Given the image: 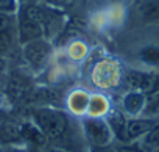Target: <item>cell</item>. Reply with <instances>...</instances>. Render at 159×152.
I'll return each mask as SVG.
<instances>
[{
	"label": "cell",
	"mask_w": 159,
	"mask_h": 152,
	"mask_svg": "<svg viewBox=\"0 0 159 152\" xmlns=\"http://www.w3.org/2000/svg\"><path fill=\"white\" fill-rule=\"evenodd\" d=\"M36 119L42 129V132L50 138H59L64 135L67 129V118L64 113L55 110H39L36 113Z\"/></svg>",
	"instance_id": "1"
},
{
	"label": "cell",
	"mask_w": 159,
	"mask_h": 152,
	"mask_svg": "<svg viewBox=\"0 0 159 152\" xmlns=\"http://www.w3.org/2000/svg\"><path fill=\"white\" fill-rule=\"evenodd\" d=\"M24 55L25 58L33 63V64H39L45 60V56L48 55V46L44 42V41H39V39H34V41H30L25 49H24Z\"/></svg>",
	"instance_id": "2"
},
{
	"label": "cell",
	"mask_w": 159,
	"mask_h": 152,
	"mask_svg": "<svg viewBox=\"0 0 159 152\" xmlns=\"http://www.w3.org/2000/svg\"><path fill=\"white\" fill-rule=\"evenodd\" d=\"M86 133H88L89 140L95 144H106L109 140V132H108L106 125L97 119H89L86 122Z\"/></svg>",
	"instance_id": "3"
},
{
	"label": "cell",
	"mask_w": 159,
	"mask_h": 152,
	"mask_svg": "<svg viewBox=\"0 0 159 152\" xmlns=\"http://www.w3.org/2000/svg\"><path fill=\"white\" fill-rule=\"evenodd\" d=\"M150 129H151V122L150 121H140V119L129 121L126 124V127H125V135H126V138H136V136L145 133Z\"/></svg>",
	"instance_id": "4"
},
{
	"label": "cell",
	"mask_w": 159,
	"mask_h": 152,
	"mask_svg": "<svg viewBox=\"0 0 159 152\" xmlns=\"http://www.w3.org/2000/svg\"><path fill=\"white\" fill-rule=\"evenodd\" d=\"M20 36H22V41H34L41 36V27L39 24H34L31 21H24L22 25H20Z\"/></svg>",
	"instance_id": "5"
},
{
	"label": "cell",
	"mask_w": 159,
	"mask_h": 152,
	"mask_svg": "<svg viewBox=\"0 0 159 152\" xmlns=\"http://www.w3.org/2000/svg\"><path fill=\"white\" fill-rule=\"evenodd\" d=\"M126 82H128L129 86L139 88V90H147L151 85V79L148 77V75H145L142 72H134V71L126 75Z\"/></svg>",
	"instance_id": "6"
},
{
	"label": "cell",
	"mask_w": 159,
	"mask_h": 152,
	"mask_svg": "<svg viewBox=\"0 0 159 152\" xmlns=\"http://www.w3.org/2000/svg\"><path fill=\"white\" fill-rule=\"evenodd\" d=\"M20 135L25 138V140H28V141H31V143H34V144H44V141H45V136H44V133L41 132V130H38L34 125H31V124H25L24 127H22V130H20Z\"/></svg>",
	"instance_id": "7"
},
{
	"label": "cell",
	"mask_w": 159,
	"mask_h": 152,
	"mask_svg": "<svg viewBox=\"0 0 159 152\" xmlns=\"http://www.w3.org/2000/svg\"><path fill=\"white\" fill-rule=\"evenodd\" d=\"M143 105V96L139 93H131L125 97V108L129 113H137Z\"/></svg>",
	"instance_id": "8"
},
{
	"label": "cell",
	"mask_w": 159,
	"mask_h": 152,
	"mask_svg": "<svg viewBox=\"0 0 159 152\" xmlns=\"http://www.w3.org/2000/svg\"><path fill=\"white\" fill-rule=\"evenodd\" d=\"M142 17L145 21H156L159 19V2H150L142 8Z\"/></svg>",
	"instance_id": "9"
},
{
	"label": "cell",
	"mask_w": 159,
	"mask_h": 152,
	"mask_svg": "<svg viewBox=\"0 0 159 152\" xmlns=\"http://www.w3.org/2000/svg\"><path fill=\"white\" fill-rule=\"evenodd\" d=\"M140 58L147 63H159V49L154 46H147L140 50Z\"/></svg>",
	"instance_id": "10"
},
{
	"label": "cell",
	"mask_w": 159,
	"mask_h": 152,
	"mask_svg": "<svg viewBox=\"0 0 159 152\" xmlns=\"http://www.w3.org/2000/svg\"><path fill=\"white\" fill-rule=\"evenodd\" d=\"M25 16H27V21H31L34 24H42L45 21V14L39 7H28L25 11Z\"/></svg>",
	"instance_id": "11"
},
{
	"label": "cell",
	"mask_w": 159,
	"mask_h": 152,
	"mask_svg": "<svg viewBox=\"0 0 159 152\" xmlns=\"http://www.w3.org/2000/svg\"><path fill=\"white\" fill-rule=\"evenodd\" d=\"M0 136H2V140L5 141H13V140H17L20 135V130L14 125H5L0 129Z\"/></svg>",
	"instance_id": "12"
},
{
	"label": "cell",
	"mask_w": 159,
	"mask_h": 152,
	"mask_svg": "<svg viewBox=\"0 0 159 152\" xmlns=\"http://www.w3.org/2000/svg\"><path fill=\"white\" fill-rule=\"evenodd\" d=\"M11 47V35L8 32L0 33V52H5Z\"/></svg>",
	"instance_id": "13"
},
{
	"label": "cell",
	"mask_w": 159,
	"mask_h": 152,
	"mask_svg": "<svg viewBox=\"0 0 159 152\" xmlns=\"http://www.w3.org/2000/svg\"><path fill=\"white\" fill-rule=\"evenodd\" d=\"M147 141H148L150 144L159 146V125H156V127H153V129L150 130V133H148V138H147Z\"/></svg>",
	"instance_id": "14"
},
{
	"label": "cell",
	"mask_w": 159,
	"mask_h": 152,
	"mask_svg": "<svg viewBox=\"0 0 159 152\" xmlns=\"http://www.w3.org/2000/svg\"><path fill=\"white\" fill-rule=\"evenodd\" d=\"M10 24H11L10 16H7V14H3V13H0V33H2V32H7V28L10 27Z\"/></svg>",
	"instance_id": "15"
},
{
	"label": "cell",
	"mask_w": 159,
	"mask_h": 152,
	"mask_svg": "<svg viewBox=\"0 0 159 152\" xmlns=\"http://www.w3.org/2000/svg\"><path fill=\"white\" fill-rule=\"evenodd\" d=\"M157 105H159V94H153L151 99H150V105H148V108H150V110H154Z\"/></svg>",
	"instance_id": "16"
},
{
	"label": "cell",
	"mask_w": 159,
	"mask_h": 152,
	"mask_svg": "<svg viewBox=\"0 0 159 152\" xmlns=\"http://www.w3.org/2000/svg\"><path fill=\"white\" fill-rule=\"evenodd\" d=\"M13 0H0V8H11Z\"/></svg>",
	"instance_id": "17"
},
{
	"label": "cell",
	"mask_w": 159,
	"mask_h": 152,
	"mask_svg": "<svg viewBox=\"0 0 159 152\" xmlns=\"http://www.w3.org/2000/svg\"><path fill=\"white\" fill-rule=\"evenodd\" d=\"M153 88H154L156 91H159V77H156V79L153 80Z\"/></svg>",
	"instance_id": "18"
},
{
	"label": "cell",
	"mask_w": 159,
	"mask_h": 152,
	"mask_svg": "<svg viewBox=\"0 0 159 152\" xmlns=\"http://www.w3.org/2000/svg\"><path fill=\"white\" fill-rule=\"evenodd\" d=\"M5 66H7V63H5V60H2V58H0V72H2V71L5 69Z\"/></svg>",
	"instance_id": "19"
},
{
	"label": "cell",
	"mask_w": 159,
	"mask_h": 152,
	"mask_svg": "<svg viewBox=\"0 0 159 152\" xmlns=\"http://www.w3.org/2000/svg\"><path fill=\"white\" fill-rule=\"evenodd\" d=\"M120 152H137V150H134V149H122Z\"/></svg>",
	"instance_id": "20"
},
{
	"label": "cell",
	"mask_w": 159,
	"mask_h": 152,
	"mask_svg": "<svg viewBox=\"0 0 159 152\" xmlns=\"http://www.w3.org/2000/svg\"><path fill=\"white\" fill-rule=\"evenodd\" d=\"M50 152H61V150H50Z\"/></svg>",
	"instance_id": "21"
},
{
	"label": "cell",
	"mask_w": 159,
	"mask_h": 152,
	"mask_svg": "<svg viewBox=\"0 0 159 152\" xmlns=\"http://www.w3.org/2000/svg\"><path fill=\"white\" fill-rule=\"evenodd\" d=\"M157 152H159V150H157Z\"/></svg>",
	"instance_id": "22"
}]
</instances>
